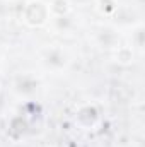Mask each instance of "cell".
I'll return each mask as SVG.
<instances>
[{
	"label": "cell",
	"instance_id": "1",
	"mask_svg": "<svg viewBox=\"0 0 145 147\" xmlns=\"http://www.w3.org/2000/svg\"><path fill=\"white\" fill-rule=\"evenodd\" d=\"M50 17V10L48 7L39 2V0H33L28 3V9H26V21L31 24V26H41L48 21Z\"/></svg>",
	"mask_w": 145,
	"mask_h": 147
},
{
	"label": "cell",
	"instance_id": "2",
	"mask_svg": "<svg viewBox=\"0 0 145 147\" xmlns=\"http://www.w3.org/2000/svg\"><path fill=\"white\" fill-rule=\"evenodd\" d=\"M44 62H46V65H48V67H53V69H62V67L67 63V57H65V53H63L62 50L53 48V50H50V51L46 53Z\"/></svg>",
	"mask_w": 145,
	"mask_h": 147
},
{
	"label": "cell",
	"instance_id": "3",
	"mask_svg": "<svg viewBox=\"0 0 145 147\" xmlns=\"http://www.w3.org/2000/svg\"><path fill=\"white\" fill-rule=\"evenodd\" d=\"M48 10H50V14H53L55 17L68 16V12H70V2H68V0H51Z\"/></svg>",
	"mask_w": 145,
	"mask_h": 147
},
{
	"label": "cell",
	"instance_id": "4",
	"mask_svg": "<svg viewBox=\"0 0 145 147\" xmlns=\"http://www.w3.org/2000/svg\"><path fill=\"white\" fill-rule=\"evenodd\" d=\"M53 21H55V26H56V29H58V31H67V29H70V28H72V21H70V17H68V16L53 17Z\"/></svg>",
	"mask_w": 145,
	"mask_h": 147
},
{
	"label": "cell",
	"instance_id": "5",
	"mask_svg": "<svg viewBox=\"0 0 145 147\" xmlns=\"http://www.w3.org/2000/svg\"><path fill=\"white\" fill-rule=\"evenodd\" d=\"M97 9L104 14H109L116 9V3L113 0H97Z\"/></svg>",
	"mask_w": 145,
	"mask_h": 147
},
{
	"label": "cell",
	"instance_id": "6",
	"mask_svg": "<svg viewBox=\"0 0 145 147\" xmlns=\"http://www.w3.org/2000/svg\"><path fill=\"white\" fill-rule=\"evenodd\" d=\"M132 50H128V48H118V55H116V58H118V62H121V63H128L130 60H132Z\"/></svg>",
	"mask_w": 145,
	"mask_h": 147
},
{
	"label": "cell",
	"instance_id": "7",
	"mask_svg": "<svg viewBox=\"0 0 145 147\" xmlns=\"http://www.w3.org/2000/svg\"><path fill=\"white\" fill-rule=\"evenodd\" d=\"M92 2L94 0H73V3L79 7H89V5H92Z\"/></svg>",
	"mask_w": 145,
	"mask_h": 147
}]
</instances>
